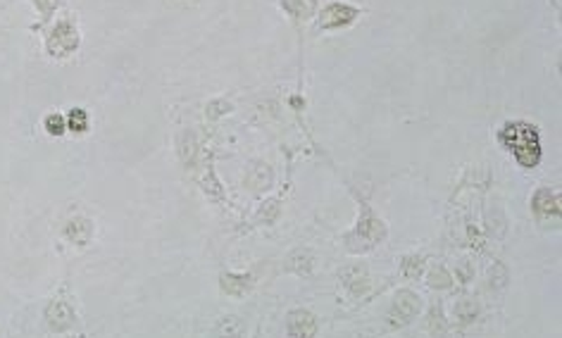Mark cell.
I'll return each instance as SVG.
<instances>
[{
	"label": "cell",
	"mask_w": 562,
	"mask_h": 338,
	"mask_svg": "<svg viewBox=\"0 0 562 338\" xmlns=\"http://www.w3.org/2000/svg\"><path fill=\"white\" fill-rule=\"evenodd\" d=\"M501 141L508 145L514 153V158L524 165V167H534L541 160V148H539V138H536L534 127L524 122H514L508 124L501 131Z\"/></svg>",
	"instance_id": "obj_1"
},
{
	"label": "cell",
	"mask_w": 562,
	"mask_h": 338,
	"mask_svg": "<svg viewBox=\"0 0 562 338\" xmlns=\"http://www.w3.org/2000/svg\"><path fill=\"white\" fill-rule=\"evenodd\" d=\"M79 45V34L70 22H60L48 36V50L53 55H70Z\"/></svg>",
	"instance_id": "obj_2"
},
{
	"label": "cell",
	"mask_w": 562,
	"mask_h": 338,
	"mask_svg": "<svg viewBox=\"0 0 562 338\" xmlns=\"http://www.w3.org/2000/svg\"><path fill=\"white\" fill-rule=\"evenodd\" d=\"M45 319H48L50 329L65 331L74 324L76 317H74V310H72L65 300H53V303L48 305V310H45Z\"/></svg>",
	"instance_id": "obj_3"
},
{
	"label": "cell",
	"mask_w": 562,
	"mask_h": 338,
	"mask_svg": "<svg viewBox=\"0 0 562 338\" xmlns=\"http://www.w3.org/2000/svg\"><path fill=\"white\" fill-rule=\"evenodd\" d=\"M355 10L351 8V5H341V3H334L329 5V8L324 10V14H322V27H341V24H348L355 19Z\"/></svg>",
	"instance_id": "obj_4"
},
{
	"label": "cell",
	"mask_w": 562,
	"mask_h": 338,
	"mask_svg": "<svg viewBox=\"0 0 562 338\" xmlns=\"http://www.w3.org/2000/svg\"><path fill=\"white\" fill-rule=\"evenodd\" d=\"M289 331H291V336H295V338H310L312 334H315V319H312V315H308V312H293L291 315V319H289Z\"/></svg>",
	"instance_id": "obj_5"
},
{
	"label": "cell",
	"mask_w": 562,
	"mask_h": 338,
	"mask_svg": "<svg viewBox=\"0 0 562 338\" xmlns=\"http://www.w3.org/2000/svg\"><path fill=\"white\" fill-rule=\"evenodd\" d=\"M534 207L543 215H558L560 212V196L553 193L550 189H541L539 193L534 196Z\"/></svg>",
	"instance_id": "obj_6"
},
{
	"label": "cell",
	"mask_w": 562,
	"mask_h": 338,
	"mask_svg": "<svg viewBox=\"0 0 562 338\" xmlns=\"http://www.w3.org/2000/svg\"><path fill=\"white\" fill-rule=\"evenodd\" d=\"M93 233V224L88 220H72L65 229V236L70 238L72 243H88Z\"/></svg>",
	"instance_id": "obj_7"
},
{
	"label": "cell",
	"mask_w": 562,
	"mask_h": 338,
	"mask_svg": "<svg viewBox=\"0 0 562 338\" xmlns=\"http://www.w3.org/2000/svg\"><path fill=\"white\" fill-rule=\"evenodd\" d=\"M222 288L231 295H243V293H248V288H251V277H248V274H243V277L225 274V277H222Z\"/></svg>",
	"instance_id": "obj_8"
},
{
	"label": "cell",
	"mask_w": 562,
	"mask_h": 338,
	"mask_svg": "<svg viewBox=\"0 0 562 338\" xmlns=\"http://www.w3.org/2000/svg\"><path fill=\"white\" fill-rule=\"evenodd\" d=\"M395 310H398L400 317H403L400 321H408L410 317L417 312V300H415V295L413 293H403L398 298V305H395Z\"/></svg>",
	"instance_id": "obj_9"
},
{
	"label": "cell",
	"mask_w": 562,
	"mask_h": 338,
	"mask_svg": "<svg viewBox=\"0 0 562 338\" xmlns=\"http://www.w3.org/2000/svg\"><path fill=\"white\" fill-rule=\"evenodd\" d=\"M88 127V114L86 110H72L70 117H67V129H72V131H86Z\"/></svg>",
	"instance_id": "obj_10"
},
{
	"label": "cell",
	"mask_w": 562,
	"mask_h": 338,
	"mask_svg": "<svg viewBox=\"0 0 562 338\" xmlns=\"http://www.w3.org/2000/svg\"><path fill=\"white\" fill-rule=\"evenodd\" d=\"M241 336V324L236 317H229L220 324V338H238Z\"/></svg>",
	"instance_id": "obj_11"
},
{
	"label": "cell",
	"mask_w": 562,
	"mask_h": 338,
	"mask_svg": "<svg viewBox=\"0 0 562 338\" xmlns=\"http://www.w3.org/2000/svg\"><path fill=\"white\" fill-rule=\"evenodd\" d=\"M45 129H48V134H53V136H60L67 129L65 117H62V114H48V117H45Z\"/></svg>",
	"instance_id": "obj_12"
},
{
	"label": "cell",
	"mask_w": 562,
	"mask_h": 338,
	"mask_svg": "<svg viewBox=\"0 0 562 338\" xmlns=\"http://www.w3.org/2000/svg\"><path fill=\"white\" fill-rule=\"evenodd\" d=\"M220 107H227V103H215V105H212V112H207V114H212V117H215V114H222Z\"/></svg>",
	"instance_id": "obj_13"
}]
</instances>
